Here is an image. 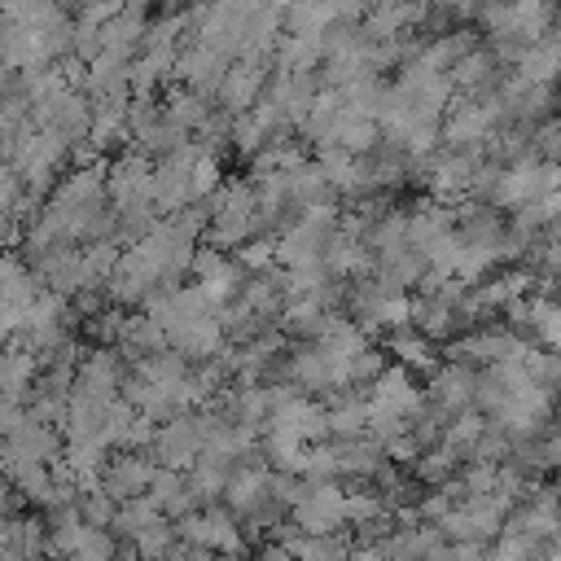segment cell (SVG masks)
<instances>
[{"label":"cell","instance_id":"cell-1","mask_svg":"<svg viewBox=\"0 0 561 561\" xmlns=\"http://www.w3.org/2000/svg\"><path fill=\"white\" fill-rule=\"evenodd\" d=\"M206 430H210V416L197 412V408H188V412H180V416H171V421H158V430H153V438H149L145 451H149L158 465L188 469V465L202 456V447H206Z\"/></svg>","mask_w":561,"mask_h":561},{"label":"cell","instance_id":"cell-2","mask_svg":"<svg viewBox=\"0 0 561 561\" xmlns=\"http://www.w3.org/2000/svg\"><path fill=\"white\" fill-rule=\"evenodd\" d=\"M241 517L228 508V504H197V508H188L184 517H175V535L180 539H188V543H197V548H206V552H241L245 548V539H241V526H237Z\"/></svg>","mask_w":561,"mask_h":561},{"label":"cell","instance_id":"cell-3","mask_svg":"<svg viewBox=\"0 0 561 561\" xmlns=\"http://www.w3.org/2000/svg\"><path fill=\"white\" fill-rule=\"evenodd\" d=\"M127 373H131V364L123 359V351H118V346H92V351H83V355H79V368H75V390L110 403V399L123 390Z\"/></svg>","mask_w":561,"mask_h":561},{"label":"cell","instance_id":"cell-4","mask_svg":"<svg viewBox=\"0 0 561 561\" xmlns=\"http://www.w3.org/2000/svg\"><path fill=\"white\" fill-rule=\"evenodd\" d=\"M267 79H272V57H250V53L245 57H232L228 61V75H224V83L215 92V101L224 110L241 114V110H250L267 92Z\"/></svg>","mask_w":561,"mask_h":561},{"label":"cell","instance_id":"cell-5","mask_svg":"<svg viewBox=\"0 0 561 561\" xmlns=\"http://www.w3.org/2000/svg\"><path fill=\"white\" fill-rule=\"evenodd\" d=\"M193 272H197V285H202V289L210 294V302H219V307L232 302V298L241 294L245 276H250L237 259H228V254H224L219 245H210V241L193 254Z\"/></svg>","mask_w":561,"mask_h":561},{"label":"cell","instance_id":"cell-6","mask_svg":"<svg viewBox=\"0 0 561 561\" xmlns=\"http://www.w3.org/2000/svg\"><path fill=\"white\" fill-rule=\"evenodd\" d=\"M158 460L145 451V447H123V456H110L105 469H101V486L123 504V500H136L149 491V478H153Z\"/></svg>","mask_w":561,"mask_h":561},{"label":"cell","instance_id":"cell-7","mask_svg":"<svg viewBox=\"0 0 561 561\" xmlns=\"http://www.w3.org/2000/svg\"><path fill=\"white\" fill-rule=\"evenodd\" d=\"M425 394L447 412V416H460L473 408V394H478V368L465 364V359H451V364H438L430 373V386Z\"/></svg>","mask_w":561,"mask_h":561},{"label":"cell","instance_id":"cell-8","mask_svg":"<svg viewBox=\"0 0 561 561\" xmlns=\"http://www.w3.org/2000/svg\"><path fill=\"white\" fill-rule=\"evenodd\" d=\"M145 31H149V13H145V4L140 0H127L105 26H101V53H114V57H136L140 48H145Z\"/></svg>","mask_w":561,"mask_h":561},{"label":"cell","instance_id":"cell-9","mask_svg":"<svg viewBox=\"0 0 561 561\" xmlns=\"http://www.w3.org/2000/svg\"><path fill=\"white\" fill-rule=\"evenodd\" d=\"M324 320H329V307H324L320 294L285 298V307H280V316H276L280 333H289V337H298V342H316L320 329H324Z\"/></svg>","mask_w":561,"mask_h":561},{"label":"cell","instance_id":"cell-10","mask_svg":"<svg viewBox=\"0 0 561 561\" xmlns=\"http://www.w3.org/2000/svg\"><path fill=\"white\" fill-rule=\"evenodd\" d=\"M386 351H394V359H399V364H408L412 373H434V368H438L434 337H425L416 324L390 329V333H386Z\"/></svg>","mask_w":561,"mask_h":561},{"label":"cell","instance_id":"cell-11","mask_svg":"<svg viewBox=\"0 0 561 561\" xmlns=\"http://www.w3.org/2000/svg\"><path fill=\"white\" fill-rule=\"evenodd\" d=\"M210 101H215V96H206V92H197V88H188V83H171V88H167V96H162L167 114H171L184 131H197V127L206 123V114L215 110Z\"/></svg>","mask_w":561,"mask_h":561},{"label":"cell","instance_id":"cell-12","mask_svg":"<svg viewBox=\"0 0 561 561\" xmlns=\"http://www.w3.org/2000/svg\"><path fill=\"white\" fill-rule=\"evenodd\" d=\"M473 44H478L473 31H443V35H434V39L421 44V57H416V61H425L430 70H443V75H447Z\"/></svg>","mask_w":561,"mask_h":561},{"label":"cell","instance_id":"cell-13","mask_svg":"<svg viewBox=\"0 0 561 561\" xmlns=\"http://www.w3.org/2000/svg\"><path fill=\"white\" fill-rule=\"evenodd\" d=\"M289 197H294V206H311V202H333L337 193H333L324 167L307 158V162H298V167L289 171Z\"/></svg>","mask_w":561,"mask_h":561},{"label":"cell","instance_id":"cell-14","mask_svg":"<svg viewBox=\"0 0 561 561\" xmlns=\"http://www.w3.org/2000/svg\"><path fill=\"white\" fill-rule=\"evenodd\" d=\"M333 18L337 13L329 0H289L285 4V31H294V35H320Z\"/></svg>","mask_w":561,"mask_h":561},{"label":"cell","instance_id":"cell-15","mask_svg":"<svg viewBox=\"0 0 561 561\" xmlns=\"http://www.w3.org/2000/svg\"><path fill=\"white\" fill-rule=\"evenodd\" d=\"M381 368H386V351L364 346L359 355H351V359H346V386H373Z\"/></svg>","mask_w":561,"mask_h":561},{"label":"cell","instance_id":"cell-16","mask_svg":"<svg viewBox=\"0 0 561 561\" xmlns=\"http://www.w3.org/2000/svg\"><path fill=\"white\" fill-rule=\"evenodd\" d=\"M26 193V184H22V175H18V167L0 153V215H9L13 206H18V197Z\"/></svg>","mask_w":561,"mask_h":561},{"label":"cell","instance_id":"cell-17","mask_svg":"<svg viewBox=\"0 0 561 561\" xmlns=\"http://www.w3.org/2000/svg\"><path fill=\"white\" fill-rule=\"evenodd\" d=\"M329 4H333V13L346 18V22H359V18L373 9V0H329Z\"/></svg>","mask_w":561,"mask_h":561},{"label":"cell","instance_id":"cell-18","mask_svg":"<svg viewBox=\"0 0 561 561\" xmlns=\"http://www.w3.org/2000/svg\"><path fill=\"white\" fill-rule=\"evenodd\" d=\"M22 232H26V228H22L13 215H0V254H4V250H9V245L22 237Z\"/></svg>","mask_w":561,"mask_h":561},{"label":"cell","instance_id":"cell-19","mask_svg":"<svg viewBox=\"0 0 561 561\" xmlns=\"http://www.w3.org/2000/svg\"><path fill=\"white\" fill-rule=\"evenodd\" d=\"M9 79H13V75H9V61H4V44H0V88H4Z\"/></svg>","mask_w":561,"mask_h":561},{"label":"cell","instance_id":"cell-20","mask_svg":"<svg viewBox=\"0 0 561 561\" xmlns=\"http://www.w3.org/2000/svg\"><path fill=\"white\" fill-rule=\"evenodd\" d=\"M162 4H167V9H175V4H184V0H162Z\"/></svg>","mask_w":561,"mask_h":561}]
</instances>
